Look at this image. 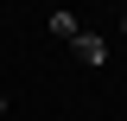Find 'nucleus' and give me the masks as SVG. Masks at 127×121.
I'll list each match as a JSON object with an SVG mask.
<instances>
[{"instance_id": "1", "label": "nucleus", "mask_w": 127, "mask_h": 121, "mask_svg": "<svg viewBox=\"0 0 127 121\" xmlns=\"http://www.w3.org/2000/svg\"><path fill=\"white\" fill-rule=\"evenodd\" d=\"M70 51H76L83 64H108V45H102L95 32H76V38H70Z\"/></svg>"}, {"instance_id": "2", "label": "nucleus", "mask_w": 127, "mask_h": 121, "mask_svg": "<svg viewBox=\"0 0 127 121\" xmlns=\"http://www.w3.org/2000/svg\"><path fill=\"white\" fill-rule=\"evenodd\" d=\"M76 32H83V26H76V13H64V6H57V13H51V38H64V45H70Z\"/></svg>"}, {"instance_id": "3", "label": "nucleus", "mask_w": 127, "mask_h": 121, "mask_svg": "<svg viewBox=\"0 0 127 121\" xmlns=\"http://www.w3.org/2000/svg\"><path fill=\"white\" fill-rule=\"evenodd\" d=\"M0 115H6V96H0Z\"/></svg>"}, {"instance_id": "4", "label": "nucleus", "mask_w": 127, "mask_h": 121, "mask_svg": "<svg viewBox=\"0 0 127 121\" xmlns=\"http://www.w3.org/2000/svg\"><path fill=\"white\" fill-rule=\"evenodd\" d=\"M121 26H127V19H121Z\"/></svg>"}]
</instances>
